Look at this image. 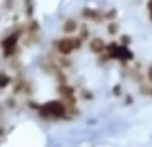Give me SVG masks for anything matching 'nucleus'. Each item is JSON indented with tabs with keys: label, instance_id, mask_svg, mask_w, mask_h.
<instances>
[{
	"label": "nucleus",
	"instance_id": "obj_1",
	"mask_svg": "<svg viewBox=\"0 0 152 147\" xmlns=\"http://www.w3.org/2000/svg\"><path fill=\"white\" fill-rule=\"evenodd\" d=\"M39 114L46 120H71L73 114L69 112L67 105L58 99V101H48V103H41V109H39Z\"/></svg>",
	"mask_w": 152,
	"mask_h": 147
},
{
	"label": "nucleus",
	"instance_id": "obj_2",
	"mask_svg": "<svg viewBox=\"0 0 152 147\" xmlns=\"http://www.w3.org/2000/svg\"><path fill=\"white\" fill-rule=\"evenodd\" d=\"M25 31H27L25 25H19L18 29H14L10 35H6V37L0 41V49H2L6 60H10V58L18 52V43H19V39H21V35L25 33Z\"/></svg>",
	"mask_w": 152,
	"mask_h": 147
},
{
	"label": "nucleus",
	"instance_id": "obj_3",
	"mask_svg": "<svg viewBox=\"0 0 152 147\" xmlns=\"http://www.w3.org/2000/svg\"><path fill=\"white\" fill-rule=\"evenodd\" d=\"M52 47L56 49V52L60 56H69L73 50H79L83 47V39L81 37H60L52 41Z\"/></svg>",
	"mask_w": 152,
	"mask_h": 147
},
{
	"label": "nucleus",
	"instance_id": "obj_4",
	"mask_svg": "<svg viewBox=\"0 0 152 147\" xmlns=\"http://www.w3.org/2000/svg\"><path fill=\"white\" fill-rule=\"evenodd\" d=\"M81 16L85 19H89V21H94V23H100V21L106 19L104 12L96 10V8H83V10H81Z\"/></svg>",
	"mask_w": 152,
	"mask_h": 147
},
{
	"label": "nucleus",
	"instance_id": "obj_5",
	"mask_svg": "<svg viewBox=\"0 0 152 147\" xmlns=\"http://www.w3.org/2000/svg\"><path fill=\"white\" fill-rule=\"evenodd\" d=\"M106 47H108V43H104L102 37H91L89 39V49H91V52L98 54V56H102V54L106 52Z\"/></svg>",
	"mask_w": 152,
	"mask_h": 147
},
{
	"label": "nucleus",
	"instance_id": "obj_6",
	"mask_svg": "<svg viewBox=\"0 0 152 147\" xmlns=\"http://www.w3.org/2000/svg\"><path fill=\"white\" fill-rule=\"evenodd\" d=\"M79 21L75 18H67V19H64V23H62V33H64V37H73V33L75 31H79Z\"/></svg>",
	"mask_w": 152,
	"mask_h": 147
},
{
	"label": "nucleus",
	"instance_id": "obj_7",
	"mask_svg": "<svg viewBox=\"0 0 152 147\" xmlns=\"http://www.w3.org/2000/svg\"><path fill=\"white\" fill-rule=\"evenodd\" d=\"M27 33H29V35H39V21H37V19H33V18H31L29 19V23H27Z\"/></svg>",
	"mask_w": 152,
	"mask_h": 147
},
{
	"label": "nucleus",
	"instance_id": "obj_8",
	"mask_svg": "<svg viewBox=\"0 0 152 147\" xmlns=\"http://www.w3.org/2000/svg\"><path fill=\"white\" fill-rule=\"evenodd\" d=\"M12 83V78H10V74H6V72H0V89H6L8 85Z\"/></svg>",
	"mask_w": 152,
	"mask_h": 147
},
{
	"label": "nucleus",
	"instance_id": "obj_9",
	"mask_svg": "<svg viewBox=\"0 0 152 147\" xmlns=\"http://www.w3.org/2000/svg\"><path fill=\"white\" fill-rule=\"evenodd\" d=\"M106 29H108V33H110V35H115V33H118V29H119V25L115 21H110Z\"/></svg>",
	"mask_w": 152,
	"mask_h": 147
},
{
	"label": "nucleus",
	"instance_id": "obj_10",
	"mask_svg": "<svg viewBox=\"0 0 152 147\" xmlns=\"http://www.w3.org/2000/svg\"><path fill=\"white\" fill-rule=\"evenodd\" d=\"M79 37H81L83 41L89 37V27H87V25H81V27H79Z\"/></svg>",
	"mask_w": 152,
	"mask_h": 147
},
{
	"label": "nucleus",
	"instance_id": "obj_11",
	"mask_svg": "<svg viewBox=\"0 0 152 147\" xmlns=\"http://www.w3.org/2000/svg\"><path fill=\"white\" fill-rule=\"evenodd\" d=\"M129 43H131L129 35H121V37H119V45H121V47H129Z\"/></svg>",
	"mask_w": 152,
	"mask_h": 147
},
{
	"label": "nucleus",
	"instance_id": "obj_12",
	"mask_svg": "<svg viewBox=\"0 0 152 147\" xmlns=\"http://www.w3.org/2000/svg\"><path fill=\"white\" fill-rule=\"evenodd\" d=\"M25 10H27V16L33 18V4H31V0H25Z\"/></svg>",
	"mask_w": 152,
	"mask_h": 147
},
{
	"label": "nucleus",
	"instance_id": "obj_13",
	"mask_svg": "<svg viewBox=\"0 0 152 147\" xmlns=\"http://www.w3.org/2000/svg\"><path fill=\"white\" fill-rule=\"evenodd\" d=\"M104 16H106V19H115L118 10H108V12H104Z\"/></svg>",
	"mask_w": 152,
	"mask_h": 147
},
{
	"label": "nucleus",
	"instance_id": "obj_14",
	"mask_svg": "<svg viewBox=\"0 0 152 147\" xmlns=\"http://www.w3.org/2000/svg\"><path fill=\"white\" fill-rule=\"evenodd\" d=\"M145 78H146V81H148V83H152V64L146 68V75H145Z\"/></svg>",
	"mask_w": 152,
	"mask_h": 147
},
{
	"label": "nucleus",
	"instance_id": "obj_15",
	"mask_svg": "<svg viewBox=\"0 0 152 147\" xmlns=\"http://www.w3.org/2000/svg\"><path fill=\"white\" fill-rule=\"evenodd\" d=\"M6 105H8V109H15V99H14V97H10V99L6 101Z\"/></svg>",
	"mask_w": 152,
	"mask_h": 147
},
{
	"label": "nucleus",
	"instance_id": "obj_16",
	"mask_svg": "<svg viewBox=\"0 0 152 147\" xmlns=\"http://www.w3.org/2000/svg\"><path fill=\"white\" fill-rule=\"evenodd\" d=\"M79 93L83 95V99H91V97H93V95H91L89 91H85V89H81V91H79Z\"/></svg>",
	"mask_w": 152,
	"mask_h": 147
},
{
	"label": "nucleus",
	"instance_id": "obj_17",
	"mask_svg": "<svg viewBox=\"0 0 152 147\" xmlns=\"http://www.w3.org/2000/svg\"><path fill=\"white\" fill-rule=\"evenodd\" d=\"M114 95H115V97H119V95H121V85H115L114 87Z\"/></svg>",
	"mask_w": 152,
	"mask_h": 147
},
{
	"label": "nucleus",
	"instance_id": "obj_18",
	"mask_svg": "<svg viewBox=\"0 0 152 147\" xmlns=\"http://www.w3.org/2000/svg\"><path fill=\"white\" fill-rule=\"evenodd\" d=\"M146 8H148V16H150V21H152V0H148V4H146Z\"/></svg>",
	"mask_w": 152,
	"mask_h": 147
},
{
	"label": "nucleus",
	"instance_id": "obj_19",
	"mask_svg": "<svg viewBox=\"0 0 152 147\" xmlns=\"http://www.w3.org/2000/svg\"><path fill=\"white\" fill-rule=\"evenodd\" d=\"M4 4H6V8H12V4H14V0H6Z\"/></svg>",
	"mask_w": 152,
	"mask_h": 147
},
{
	"label": "nucleus",
	"instance_id": "obj_20",
	"mask_svg": "<svg viewBox=\"0 0 152 147\" xmlns=\"http://www.w3.org/2000/svg\"><path fill=\"white\" fill-rule=\"evenodd\" d=\"M150 97H152V91H150Z\"/></svg>",
	"mask_w": 152,
	"mask_h": 147
}]
</instances>
